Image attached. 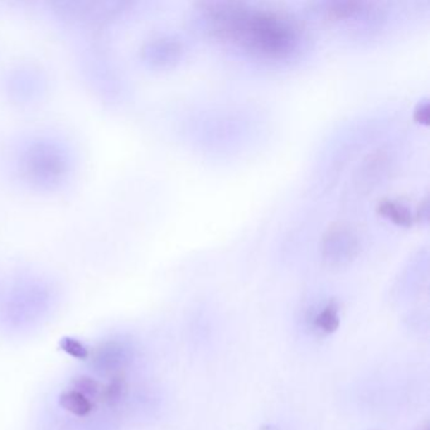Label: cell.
Returning <instances> with one entry per match:
<instances>
[{"mask_svg": "<svg viewBox=\"0 0 430 430\" xmlns=\"http://www.w3.org/2000/svg\"><path fill=\"white\" fill-rule=\"evenodd\" d=\"M314 328L323 335H329L335 332L340 326V311L335 303H327L316 312L313 317Z\"/></svg>", "mask_w": 430, "mask_h": 430, "instance_id": "obj_7", "label": "cell"}, {"mask_svg": "<svg viewBox=\"0 0 430 430\" xmlns=\"http://www.w3.org/2000/svg\"><path fill=\"white\" fill-rule=\"evenodd\" d=\"M130 360L129 348L119 340H106L96 347L91 356V364L99 374L115 375L125 367Z\"/></svg>", "mask_w": 430, "mask_h": 430, "instance_id": "obj_3", "label": "cell"}, {"mask_svg": "<svg viewBox=\"0 0 430 430\" xmlns=\"http://www.w3.org/2000/svg\"><path fill=\"white\" fill-rule=\"evenodd\" d=\"M72 388L87 396L89 399L100 398L102 386L97 380L89 375H78L72 379Z\"/></svg>", "mask_w": 430, "mask_h": 430, "instance_id": "obj_9", "label": "cell"}, {"mask_svg": "<svg viewBox=\"0 0 430 430\" xmlns=\"http://www.w3.org/2000/svg\"><path fill=\"white\" fill-rule=\"evenodd\" d=\"M379 215L401 227L412 226L414 215L409 207L394 199H383L377 206Z\"/></svg>", "mask_w": 430, "mask_h": 430, "instance_id": "obj_5", "label": "cell"}, {"mask_svg": "<svg viewBox=\"0 0 430 430\" xmlns=\"http://www.w3.org/2000/svg\"><path fill=\"white\" fill-rule=\"evenodd\" d=\"M209 33L252 57L283 61L298 52L303 30L283 11L242 3H207L202 8Z\"/></svg>", "mask_w": 430, "mask_h": 430, "instance_id": "obj_1", "label": "cell"}, {"mask_svg": "<svg viewBox=\"0 0 430 430\" xmlns=\"http://www.w3.org/2000/svg\"><path fill=\"white\" fill-rule=\"evenodd\" d=\"M360 240L352 228L346 225L329 227L322 240V257L329 266H343L357 257Z\"/></svg>", "mask_w": 430, "mask_h": 430, "instance_id": "obj_2", "label": "cell"}, {"mask_svg": "<svg viewBox=\"0 0 430 430\" xmlns=\"http://www.w3.org/2000/svg\"><path fill=\"white\" fill-rule=\"evenodd\" d=\"M326 16L331 20H350L364 16L369 11V4L359 1H335L329 3L326 8Z\"/></svg>", "mask_w": 430, "mask_h": 430, "instance_id": "obj_4", "label": "cell"}, {"mask_svg": "<svg viewBox=\"0 0 430 430\" xmlns=\"http://www.w3.org/2000/svg\"><path fill=\"white\" fill-rule=\"evenodd\" d=\"M61 348L70 355L73 359L86 360L90 357V350L89 347L82 343L81 340L72 338V337H65L61 340Z\"/></svg>", "mask_w": 430, "mask_h": 430, "instance_id": "obj_10", "label": "cell"}, {"mask_svg": "<svg viewBox=\"0 0 430 430\" xmlns=\"http://www.w3.org/2000/svg\"><path fill=\"white\" fill-rule=\"evenodd\" d=\"M126 393H128V385L125 380L121 376L115 375L110 380V383L102 388L100 396L109 405H116L125 398Z\"/></svg>", "mask_w": 430, "mask_h": 430, "instance_id": "obj_8", "label": "cell"}, {"mask_svg": "<svg viewBox=\"0 0 430 430\" xmlns=\"http://www.w3.org/2000/svg\"><path fill=\"white\" fill-rule=\"evenodd\" d=\"M60 405L66 412L80 418L87 417L94 409L91 399L73 388H68L60 395Z\"/></svg>", "mask_w": 430, "mask_h": 430, "instance_id": "obj_6", "label": "cell"}, {"mask_svg": "<svg viewBox=\"0 0 430 430\" xmlns=\"http://www.w3.org/2000/svg\"><path fill=\"white\" fill-rule=\"evenodd\" d=\"M414 119L419 124H423V125H428V120H429V105L428 102H420L417 109H415V113H414Z\"/></svg>", "mask_w": 430, "mask_h": 430, "instance_id": "obj_11", "label": "cell"}]
</instances>
